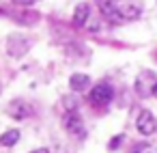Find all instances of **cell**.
I'll use <instances>...</instances> for the list:
<instances>
[{"label": "cell", "mask_w": 157, "mask_h": 153, "mask_svg": "<svg viewBox=\"0 0 157 153\" xmlns=\"http://www.w3.org/2000/svg\"><path fill=\"white\" fill-rule=\"evenodd\" d=\"M28 48H30V41H28V37H24V35H11V37L7 39V52H9V56H13V58H22V56L28 52Z\"/></svg>", "instance_id": "cell-1"}, {"label": "cell", "mask_w": 157, "mask_h": 153, "mask_svg": "<svg viewBox=\"0 0 157 153\" xmlns=\"http://www.w3.org/2000/svg\"><path fill=\"white\" fill-rule=\"evenodd\" d=\"M112 97H114V91L108 82H99L90 88V101L95 106H108L112 101Z\"/></svg>", "instance_id": "cell-2"}, {"label": "cell", "mask_w": 157, "mask_h": 153, "mask_svg": "<svg viewBox=\"0 0 157 153\" xmlns=\"http://www.w3.org/2000/svg\"><path fill=\"white\" fill-rule=\"evenodd\" d=\"M157 84V76L153 71H142L138 78H136V91L140 97H148L153 95V88Z\"/></svg>", "instance_id": "cell-3"}, {"label": "cell", "mask_w": 157, "mask_h": 153, "mask_svg": "<svg viewBox=\"0 0 157 153\" xmlns=\"http://www.w3.org/2000/svg\"><path fill=\"white\" fill-rule=\"evenodd\" d=\"M136 127H138V131L142 136H153L157 131V119L153 116L151 110H142L138 114V119H136Z\"/></svg>", "instance_id": "cell-4"}, {"label": "cell", "mask_w": 157, "mask_h": 153, "mask_svg": "<svg viewBox=\"0 0 157 153\" xmlns=\"http://www.w3.org/2000/svg\"><path fill=\"white\" fill-rule=\"evenodd\" d=\"M63 125L67 127L69 134H73V136H78V138H82V136L86 134L84 123H82V119L78 116L75 110H67V112H65V116H63Z\"/></svg>", "instance_id": "cell-5"}, {"label": "cell", "mask_w": 157, "mask_h": 153, "mask_svg": "<svg viewBox=\"0 0 157 153\" xmlns=\"http://www.w3.org/2000/svg\"><path fill=\"white\" fill-rule=\"evenodd\" d=\"M88 20H90V5L88 2H80L75 7V11H73V24L78 28H86Z\"/></svg>", "instance_id": "cell-6"}, {"label": "cell", "mask_w": 157, "mask_h": 153, "mask_svg": "<svg viewBox=\"0 0 157 153\" xmlns=\"http://www.w3.org/2000/svg\"><path fill=\"white\" fill-rule=\"evenodd\" d=\"M118 11H121L125 22L127 20H138L142 15V5L140 2H123V5H118Z\"/></svg>", "instance_id": "cell-7"}, {"label": "cell", "mask_w": 157, "mask_h": 153, "mask_svg": "<svg viewBox=\"0 0 157 153\" xmlns=\"http://www.w3.org/2000/svg\"><path fill=\"white\" fill-rule=\"evenodd\" d=\"M69 86H71V91L82 93V91H86V88L90 86V78H88L86 73H73V76L69 78Z\"/></svg>", "instance_id": "cell-8"}, {"label": "cell", "mask_w": 157, "mask_h": 153, "mask_svg": "<svg viewBox=\"0 0 157 153\" xmlns=\"http://www.w3.org/2000/svg\"><path fill=\"white\" fill-rule=\"evenodd\" d=\"M7 112H9V114H11L13 119H20V121H22V119H26V116L30 114V108H28V106H26L24 101L15 99V101H11V104H9Z\"/></svg>", "instance_id": "cell-9"}, {"label": "cell", "mask_w": 157, "mask_h": 153, "mask_svg": "<svg viewBox=\"0 0 157 153\" xmlns=\"http://www.w3.org/2000/svg\"><path fill=\"white\" fill-rule=\"evenodd\" d=\"M17 140H20V131L17 129H9V131H5L2 136H0V144L2 147H13Z\"/></svg>", "instance_id": "cell-10"}, {"label": "cell", "mask_w": 157, "mask_h": 153, "mask_svg": "<svg viewBox=\"0 0 157 153\" xmlns=\"http://www.w3.org/2000/svg\"><path fill=\"white\" fill-rule=\"evenodd\" d=\"M151 147L146 144V142H140V144H133V149H131V153H146Z\"/></svg>", "instance_id": "cell-11"}, {"label": "cell", "mask_w": 157, "mask_h": 153, "mask_svg": "<svg viewBox=\"0 0 157 153\" xmlns=\"http://www.w3.org/2000/svg\"><path fill=\"white\" fill-rule=\"evenodd\" d=\"M121 142H123V136H114V138L110 140V149H116V147H121Z\"/></svg>", "instance_id": "cell-12"}, {"label": "cell", "mask_w": 157, "mask_h": 153, "mask_svg": "<svg viewBox=\"0 0 157 153\" xmlns=\"http://www.w3.org/2000/svg\"><path fill=\"white\" fill-rule=\"evenodd\" d=\"M15 5H22V7H30V5H35V2H39V0H13Z\"/></svg>", "instance_id": "cell-13"}, {"label": "cell", "mask_w": 157, "mask_h": 153, "mask_svg": "<svg viewBox=\"0 0 157 153\" xmlns=\"http://www.w3.org/2000/svg\"><path fill=\"white\" fill-rule=\"evenodd\" d=\"M95 2H97V5L101 7V5H108V2H112V0H95Z\"/></svg>", "instance_id": "cell-14"}, {"label": "cell", "mask_w": 157, "mask_h": 153, "mask_svg": "<svg viewBox=\"0 0 157 153\" xmlns=\"http://www.w3.org/2000/svg\"><path fill=\"white\" fill-rule=\"evenodd\" d=\"M30 153H50L48 149H35V151H30Z\"/></svg>", "instance_id": "cell-15"}, {"label": "cell", "mask_w": 157, "mask_h": 153, "mask_svg": "<svg viewBox=\"0 0 157 153\" xmlns=\"http://www.w3.org/2000/svg\"><path fill=\"white\" fill-rule=\"evenodd\" d=\"M153 97H157V84H155V88H153Z\"/></svg>", "instance_id": "cell-16"}]
</instances>
